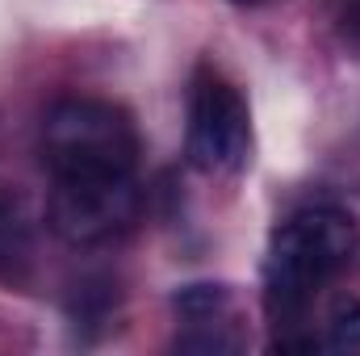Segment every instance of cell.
Masks as SVG:
<instances>
[{"label":"cell","mask_w":360,"mask_h":356,"mask_svg":"<svg viewBox=\"0 0 360 356\" xmlns=\"http://www.w3.org/2000/svg\"><path fill=\"white\" fill-rule=\"evenodd\" d=\"M360 231L352 214L335 205H314L276 227L264 260V306L272 323H293L314 302V293L352 265Z\"/></svg>","instance_id":"1"},{"label":"cell","mask_w":360,"mask_h":356,"mask_svg":"<svg viewBox=\"0 0 360 356\" xmlns=\"http://www.w3.org/2000/svg\"><path fill=\"white\" fill-rule=\"evenodd\" d=\"M42 164L51 180L63 177H134L139 134L122 105L68 96L42 117Z\"/></svg>","instance_id":"2"},{"label":"cell","mask_w":360,"mask_h":356,"mask_svg":"<svg viewBox=\"0 0 360 356\" xmlns=\"http://www.w3.org/2000/svg\"><path fill=\"white\" fill-rule=\"evenodd\" d=\"M188 164L205 177L243 172L252 160V113L243 92L222 72L201 68L188 92V130H184Z\"/></svg>","instance_id":"3"},{"label":"cell","mask_w":360,"mask_h":356,"mask_svg":"<svg viewBox=\"0 0 360 356\" xmlns=\"http://www.w3.org/2000/svg\"><path fill=\"white\" fill-rule=\"evenodd\" d=\"M139 214L134 177H63L46 201L51 231L72 248H96L122 235Z\"/></svg>","instance_id":"4"},{"label":"cell","mask_w":360,"mask_h":356,"mask_svg":"<svg viewBox=\"0 0 360 356\" xmlns=\"http://www.w3.org/2000/svg\"><path fill=\"white\" fill-rule=\"evenodd\" d=\"M172 310L184 323L176 336L180 352H239L243 336L235 331V293L226 285H184L172 298Z\"/></svg>","instance_id":"5"},{"label":"cell","mask_w":360,"mask_h":356,"mask_svg":"<svg viewBox=\"0 0 360 356\" xmlns=\"http://www.w3.org/2000/svg\"><path fill=\"white\" fill-rule=\"evenodd\" d=\"M30 265V222L17 201L0 197V276H17Z\"/></svg>","instance_id":"6"},{"label":"cell","mask_w":360,"mask_h":356,"mask_svg":"<svg viewBox=\"0 0 360 356\" xmlns=\"http://www.w3.org/2000/svg\"><path fill=\"white\" fill-rule=\"evenodd\" d=\"M323 344L331 352H360V298H335Z\"/></svg>","instance_id":"7"},{"label":"cell","mask_w":360,"mask_h":356,"mask_svg":"<svg viewBox=\"0 0 360 356\" xmlns=\"http://www.w3.org/2000/svg\"><path fill=\"white\" fill-rule=\"evenodd\" d=\"M340 34H344V42H352L360 51V0H348V4H344V13H340Z\"/></svg>","instance_id":"8"},{"label":"cell","mask_w":360,"mask_h":356,"mask_svg":"<svg viewBox=\"0 0 360 356\" xmlns=\"http://www.w3.org/2000/svg\"><path fill=\"white\" fill-rule=\"evenodd\" d=\"M235 4H243V8H256V4H269V0H235Z\"/></svg>","instance_id":"9"}]
</instances>
